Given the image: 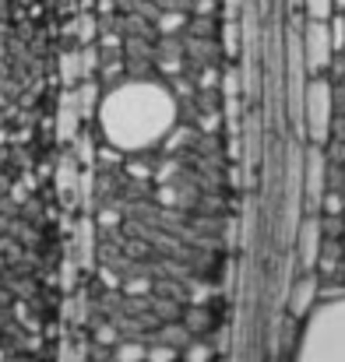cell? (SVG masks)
<instances>
[{
    "instance_id": "cell-1",
    "label": "cell",
    "mask_w": 345,
    "mask_h": 362,
    "mask_svg": "<svg viewBox=\"0 0 345 362\" xmlns=\"http://www.w3.org/2000/svg\"><path fill=\"white\" fill-rule=\"evenodd\" d=\"M303 362H345V303L328 306L314 317Z\"/></svg>"
},
{
    "instance_id": "cell-2",
    "label": "cell",
    "mask_w": 345,
    "mask_h": 362,
    "mask_svg": "<svg viewBox=\"0 0 345 362\" xmlns=\"http://www.w3.org/2000/svg\"><path fill=\"white\" fill-rule=\"evenodd\" d=\"M328 113H332V92L324 81H314L307 92V120H310V134L324 137L328 130Z\"/></svg>"
},
{
    "instance_id": "cell-3",
    "label": "cell",
    "mask_w": 345,
    "mask_h": 362,
    "mask_svg": "<svg viewBox=\"0 0 345 362\" xmlns=\"http://www.w3.org/2000/svg\"><path fill=\"white\" fill-rule=\"evenodd\" d=\"M328 64V35L321 25L310 28V67H324Z\"/></svg>"
}]
</instances>
